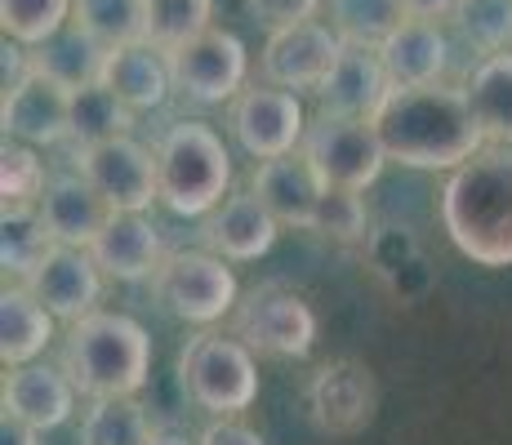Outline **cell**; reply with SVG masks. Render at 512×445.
<instances>
[{
	"instance_id": "1",
	"label": "cell",
	"mask_w": 512,
	"mask_h": 445,
	"mask_svg": "<svg viewBox=\"0 0 512 445\" xmlns=\"http://www.w3.org/2000/svg\"><path fill=\"white\" fill-rule=\"evenodd\" d=\"M388 161L406 170H459L486 147L464 85H392L374 112Z\"/></svg>"
},
{
	"instance_id": "2",
	"label": "cell",
	"mask_w": 512,
	"mask_h": 445,
	"mask_svg": "<svg viewBox=\"0 0 512 445\" xmlns=\"http://www.w3.org/2000/svg\"><path fill=\"white\" fill-rule=\"evenodd\" d=\"M441 227L477 267H512V143H486L450 174Z\"/></svg>"
},
{
	"instance_id": "3",
	"label": "cell",
	"mask_w": 512,
	"mask_h": 445,
	"mask_svg": "<svg viewBox=\"0 0 512 445\" xmlns=\"http://www.w3.org/2000/svg\"><path fill=\"white\" fill-rule=\"evenodd\" d=\"M63 370L81 388V397H139L152 374V339L125 312H85L67 325Z\"/></svg>"
},
{
	"instance_id": "4",
	"label": "cell",
	"mask_w": 512,
	"mask_h": 445,
	"mask_svg": "<svg viewBox=\"0 0 512 445\" xmlns=\"http://www.w3.org/2000/svg\"><path fill=\"white\" fill-rule=\"evenodd\" d=\"M156 178L165 210L179 219H205L232 192V152L214 125L174 121L156 138Z\"/></svg>"
},
{
	"instance_id": "5",
	"label": "cell",
	"mask_w": 512,
	"mask_h": 445,
	"mask_svg": "<svg viewBox=\"0 0 512 445\" xmlns=\"http://www.w3.org/2000/svg\"><path fill=\"white\" fill-rule=\"evenodd\" d=\"M179 383L187 401L210 410L214 419L245 414L259 401V352L236 334L201 330L179 352Z\"/></svg>"
},
{
	"instance_id": "6",
	"label": "cell",
	"mask_w": 512,
	"mask_h": 445,
	"mask_svg": "<svg viewBox=\"0 0 512 445\" xmlns=\"http://www.w3.org/2000/svg\"><path fill=\"white\" fill-rule=\"evenodd\" d=\"M156 299L165 312L179 316L187 325H214L236 312L241 303V285L228 259L214 250H174L156 267Z\"/></svg>"
},
{
	"instance_id": "7",
	"label": "cell",
	"mask_w": 512,
	"mask_h": 445,
	"mask_svg": "<svg viewBox=\"0 0 512 445\" xmlns=\"http://www.w3.org/2000/svg\"><path fill=\"white\" fill-rule=\"evenodd\" d=\"M232 334L245 339L259 356L303 361L317 343V316L290 285H254L232 312Z\"/></svg>"
},
{
	"instance_id": "8",
	"label": "cell",
	"mask_w": 512,
	"mask_h": 445,
	"mask_svg": "<svg viewBox=\"0 0 512 445\" xmlns=\"http://www.w3.org/2000/svg\"><path fill=\"white\" fill-rule=\"evenodd\" d=\"M299 152L312 161V170L326 178V187H352V192L374 187L383 165H388L379 130H374V121H361V116L321 112L303 134Z\"/></svg>"
},
{
	"instance_id": "9",
	"label": "cell",
	"mask_w": 512,
	"mask_h": 445,
	"mask_svg": "<svg viewBox=\"0 0 512 445\" xmlns=\"http://www.w3.org/2000/svg\"><path fill=\"white\" fill-rule=\"evenodd\" d=\"M170 76L174 89L187 98V103H232L245 89V76H250V54H245V41L236 32H223V27H205L192 41H183L179 49H170Z\"/></svg>"
},
{
	"instance_id": "10",
	"label": "cell",
	"mask_w": 512,
	"mask_h": 445,
	"mask_svg": "<svg viewBox=\"0 0 512 445\" xmlns=\"http://www.w3.org/2000/svg\"><path fill=\"white\" fill-rule=\"evenodd\" d=\"M228 130L250 152L254 161H272V156L299 152L303 134H308V112H303L299 94L281 85H245L228 107Z\"/></svg>"
},
{
	"instance_id": "11",
	"label": "cell",
	"mask_w": 512,
	"mask_h": 445,
	"mask_svg": "<svg viewBox=\"0 0 512 445\" xmlns=\"http://www.w3.org/2000/svg\"><path fill=\"white\" fill-rule=\"evenodd\" d=\"M308 419L317 423V432L326 437H357L374 423L379 410V383L374 370L357 356H339V361L317 365V374L308 379Z\"/></svg>"
},
{
	"instance_id": "12",
	"label": "cell",
	"mask_w": 512,
	"mask_h": 445,
	"mask_svg": "<svg viewBox=\"0 0 512 445\" xmlns=\"http://www.w3.org/2000/svg\"><path fill=\"white\" fill-rule=\"evenodd\" d=\"M76 170L112 201V210H152L161 201L156 147H143L134 134L107 138L94 147H76Z\"/></svg>"
},
{
	"instance_id": "13",
	"label": "cell",
	"mask_w": 512,
	"mask_h": 445,
	"mask_svg": "<svg viewBox=\"0 0 512 445\" xmlns=\"http://www.w3.org/2000/svg\"><path fill=\"white\" fill-rule=\"evenodd\" d=\"M343 54V36L321 18H303L290 27H272V36L263 41L259 54V76L268 85L281 89H321L330 76V67Z\"/></svg>"
},
{
	"instance_id": "14",
	"label": "cell",
	"mask_w": 512,
	"mask_h": 445,
	"mask_svg": "<svg viewBox=\"0 0 512 445\" xmlns=\"http://www.w3.org/2000/svg\"><path fill=\"white\" fill-rule=\"evenodd\" d=\"M103 267H98L90 245H63L54 241L41 254V263L27 276V290L45 303L58 321H81L85 312H94V303L103 299Z\"/></svg>"
},
{
	"instance_id": "15",
	"label": "cell",
	"mask_w": 512,
	"mask_h": 445,
	"mask_svg": "<svg viewBox=\"0 0 512 445\" xmlns=\"http://www.w3.org/2000/svg\"><path fill=\"white\" fill-rule=\"evenodd\" d=\"M0 125L5 138L32 147H54L67 138L72 125V89L58 85L41 67H27L14 85H5V107H0Z\"/></svg>"
},
{
	"instance_id": "16",
	"label": "cell",
	"mask_w": 512,
	"mask_h": 445,
	"mask_svg": "<svg viewBox=\"0 0 512 445\" xmlns=\"http://www.w3.org/2000/svg\"><path fill=\"white\" fill-rule=\"evenodd\" d=\"M76 397H81V388L72 383V374H67L63 365H41V361L5 365L0 405H5V414L32 423L36 432L63 428L76 410Z\"/></svg>"
},
{
	"instance_id": "17",
	"label": "cell",
	"mask_w": 512,
	"mask_h": 445,
	"mask_svg": "<svg viewBox=\"0 0 512 445\" xmlns=\"http://www.w3.org/2000/svg\"><path fill=\"white\" fill-rule=\"evenodd\" d=\"M250 192L277 214L281 227H317L326 178L312 170L303 152H285L272 161H259L250 174Z\"/></svg>"
},
{
	"instance_id": "18",
	"label": "cell",
	"mask_w": 512,
	"mask_h": 445,
	"mask_svg": "<svg viewBox=\"0 0 512 445\" xmlns=\"http://www.w3.org/2000/svg\"><path fill=\"white\" fill-rule=\"evenodd\" d=\"M112 201L85 178L81 170H58L49 174L45 196H41V223L49 241L63 245H94V236L112 219Z\"/></svg>"
},
{
	"instance_id": "19",
	"label": "cell",
	"mask_w": 512,
	"mask_h": 445,
	"mask_svg": "<svg viewBox=\"0 0 512 445\" xmlns=\"http://www.w3.org/2000/svg\"><path fill=\"white\" fill-rule=\"evenodd\" d=\"M281 223L254 192H228L205 214V245L228 263H254L277 245Z\"/></svg>"
},
{
	"instance_id": "20",
	"label": "cell",
	"mask_w": 512,
	"mask_h": 445,
	"mask_svg": "<svg viewBox=\"0 0 512 445\" xmlns=\"http://www.w3.org/2000/svg\"><path fill=\"white\" fill-rule=\"evenodd\" d=\"M392 89V76L383 67V54L370 45H343L339 63L330 67V76L321 81L317 98L321 112L330 116H361V121H374V112L383 107Z\"/></svg>"
},
{
	"instance_id": "21",
	"label": "cell",
	"mask_w": 512,
	"mask_h": 445,
	"mask_svg": "<svg viewBox=\"0 0 512 445\" xmlns=\"http://www.w3.org/2000/svg\"><path fill=\"white\" fill-rule=\"evenodd\" d=\"M90 250L112 281H147L165 263L161 227L147 219V210H116Z\"/></svg>"
},
{
	"instance_id": "22",
	"label": "cell",
	"mask_w": 512,
	"mask_h": 445,
	"mask_svg": "<svg viewBox=\"0 0 512 445\" xmlns=\"http://www.w3.org/2000/svg\"><path fill=\"white\" fill-rule=\"evenodd\" d=\"M98 81L112 89L121 103H130L134 112H156L174 89L170 58H165V49H156L152 41L112 45L103 58V76H98Z\"/></svg>"
},
{
	"instance_id": "23",
	"label": "cell",
	"mask_w": 512,
	"mask_h": 445,
	"mask_svg": "<svg viewBox=\"0 0 512 445\" xmlns=\"http://www.w3.org/2000/svg\"><path fill=\"white\" fill-rule=\"evenodd\" d=\"M392 85H432L450 67V36L441 18H406L388 41L379 45Z\"/></svg>"
},
{
	"instance_id": "24",
	"label": "cell",
	"mask_w": 512,
	"mask_h": 445,
	"mask_svg": "<svg viewBox=\"0 0 512 445\" xmlns=\"http://www.w3.org/2000/svg\"><path fill=\"white\" fill-rule=\"evenodd\" d=\"M54 321L58 316L23 281L5 285V294H0V361L5 365L36 361L54 343Z\"/></svg>"
},
{
	"instance_id": "25",
	"label": "cell",
	"mask_w": 512,
	"mask_h": 445,
	"mask_svg": "<svg viewBox=\"0 0 512 445\" xmlns=\"http://www.w3.org/2000/svg\"><path fill=\"white\" fill-rule=\"evenodd\" d=\"M464 94L486 143H512V49L481 54L464 81Z\"/></svg>"
},
{
	"instance_id": "26",
	"label": "cell",
	"mask_w": 512,
	"mask_h": 445,
	"mask_svg": "<svg viewBox=\"0 0 512 445\" xmlns=\"http://www.w3.org/2000/svg\"><path fill=\"white\" fill-rule=\"evenodd\" d=\"M103 58H107V45L94 41V36L76 23H67L58 36H49L45 45L32 49V63L67 89L94 85L98 76H103Z\"/></svg>"
},
{
	"instance_id": "27",
	"label": "cell",
	"mask_w": 512,
	"mask_h": 445,
	"mask_svg": "<svg viewBox=\"0 0 512 445\" xmlns=\"http://www.w3.org/2000/svg\"><path fill=\"white\" fill-rule=\"evenodd\" d=\"M130 130H134V107L121 103L103 81L72 89V125H67V138L76 147L107 143V138H121Z\"/></svg>"
},
{
	"instance_id": "28",
	"label": "cell",
	"mask_w": 512,
	"mask_h": 445,
	"mask_svg": "<svg viewBox=\"0 0 512 445\" xmlns=\"http://www.w3.org/2000/svg\"><path fill=\"white\" fill-rule=\"evenodd\" d=\"M330 27L343 36V45H370L379 49L406 23V0H326Z\"/></svg>"
},
{
	"instance_id": "29",
	"label": "cell",
	"mask_w": 512,
	"mask_h": 445,
	"mask_svg": "<svg viewBox=\"0 0 512 445\" xmlns=\"http://www.w3.org/2000/svg\"><path fill=\"white\" fill-rule=\"evenodd\" d=\"M152 437V419L134 397H98L81 419V445H147Z\"/></svg>"
},
{
	"instance_id": "30",
	"label": "cell",
	"mask_w": 512,
	"mask_h": 445,
	"mask_svg": "<svg viewBox=\"0 0 512 445\" xmlns=\"http://www.w3.org/2000/svg\"><path fill=\"white\" fill-rule=\"evenodd\" d=\"M214 18V0H143V41H152L156 49H179L183 41H192L196 32Z\"/></svg>"
},
{
	"instance_id": "31",
	"label": "cell",
	"mask_w": 512,
	"mask_h": 445,
	"mask_svg": "<svg viewBox=\"0 0 512 445\" xmlns=\"http://www.w3.org/2000/svg\"><path fill=\"white\" fill-rule=\"evenodd\" d=\"M45 161L36 156L32 143H18L5 138V152H0V196H5V214H32L41 210L45 196Z\"/></svg>"
},
{
	"instance_id": "32",
	"label": "cell",
	"mask_w": 512,
	"mask_h": 445,
	"mask_svg": "<svg viewBox=\"0 0 512 445\" xmlns=\"http://www.w3.org/2000/svg\"><path fill=\"white\" fill-rule=\"evenodd\" d=\"M76 0H0V27L5 41H18L27 49L45 45L72 23Z\"/></svg>"
},
{
	"instance_id": "33",
	"label": "cell",
	"mask_w": 512,
	"mask_h": 445,
	"mask_svg": "<svg viewBox=\"0 0 512 445\" xmlns=\"http://www.w3.org/2000/svg\"><path fill=\"white\" fill-rule=\"evenodd\" d=\"M450 23L477 54L512 49V0H455Z\"/></svg>"
},
{
	"instance_id": "34",
	"label": "cell",
	"mask_w": 512,
	"mask_h": 445,
	"mask_svg": "<svg viewBox=\"0 0 512 445\" xmlns=\"http://www.w3.org/2000/svg\"><path fill=\"white\" fill-rule=\"evenodd\" d=\"M72 23L85 27L107 49L143 41V0H76Z\"/></svg>"
},
{
	"instance_id": "35",
	"label": "cell",
	"mask_w": 512,
	"mask_h": 445,
	"mask_svg": "<svg viewBox=\"0 0 512 445\" xmlns=\"http://www.w3.org/2000/svg\"><path fill=\"white\" fill-rule=\"evenodd\" d=\"M49 232L41 223V210L32 214H5V276H18V281H27L32 276V267L41 263V254L49 250Z\"/></svg>"
},
{
	"instance_id": "36",
	"label": "cell",
	"mask_w": 512,
	"mask_h": 445,
	"mask_svg": "<svg viewBox=\"0 0 512 445\" xmlns=\"http://www.w3.org/2000/svg\"><path fill=\"white\" fill-rule=\"evenodd\" d=\"M312 232L334 236V241H361L366 236V201L352 187H326Z\"/></svg>"
},
{
	"instance_id": "37",
	"label": "cell",
	"mask_w": 512,
	"mask_h": 445,
	"mask_svg": "<svg viewBox=\"0 0 512 445\" xmlns=\"http://www.w3.org/2000/svg\"><path fill=\"white\" fill-rule=\"evenodd\" d=\"M326 9V0H250V14L263 27H290L303 18H317Z\"/></svg>"
},
{
	"instance_id": "38",
	"label": "cell",
	"mask_w": 512,
	"mask_h": 445,
	"mask_svg": "<svg viewBox=\"0 0 512 445\" xmlns=\"http://www.w3.org/2000/svg\"><path fill=\"white\" fill-rule=\"evenodd\" d=\"M201 445H268V441H263L241 414H223V419H214L210 428L201 432Z\"/></svg>"
},
{
	"instance_id": "39",
	"label": "cell",
	"mask_w": 512,
	"mask_h": 445,
	"mask_svg": "<svg viewBox=\"0 0 512 445\" xmlns=\"http://www.w3.org/2000/svg\"><path fill=\"white\" fill-rule=\"evenodd\" d=\"M36 437H41V432H36L32 423L14 419V414H5V419H0V445H36Z\"/></svg>"
},
{
	"instance_id": "40",
	"label": "cell",
	"mask_w": 512,
	"mask_h": 445,
	"mask_svg": "<svg viewBox=\"0 0 512 445\" xmlns=\"http://www.w3.org/2000/svg\"><path fill=\"white\" fill-rule=\"evenodd\" d=\"M455 0H406V14L410 18H450Z\"/></svg>"
},
{
	"instance_id": "41",
	"label": "cell",
	"mask_w": 512,
	"mask_h": 445,
	"mask_svg": "<svg viewBox=\"0 0 512 445\" xmlns=\"http://www.w3.org/2000/svg\"><path fill=\"white\" fill-rule=\"evenodd\" d=\"M147 445H192V441H187L183 432H156V437L147 441ZM196 445H201V441H196Z\"/></svg>"
}]
</instances>
